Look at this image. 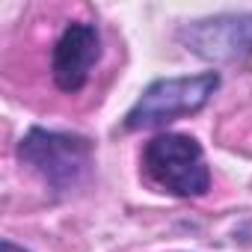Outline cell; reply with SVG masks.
I'll return each mask as SVG.
<instances>
[{
  "instance_id": "cell-4",
  "label": "cell",
  "mask_w": 252,
  "mask_h": 252,
  "mask_svg": "<svg viewBox=\"0 0 252 252\" xmlns=\"http://www.w3.org/2000/svg\"><path fill=\"white\" fill-rule=\"evenodd\" d=\"M178 42L187 54L222 65L252 57V12H222L196 18L178 27Z\"/></svg>"
},
{
  "instance_id": "cell-6",
  "label": "cell",
  "mask_w": 252,
  "mask_h": 252,
  "mask_svg": "<svg viewBox=\"0 0 252 252\" xmlns=\"http://www.w3.org/2000/svg\"><path fill=\"white\" fill-rule=\"evenodd\" d=\"M0 252H27V249L18 246V243H12L9 237H3V240H0Z\"/></svg>"
},
{
  "instance_id": "cell-3",
  "label": "cell",
  "mask_w": 252,
  "mask_h": 252,
  "mask_svg": "<svg viewBox=\"0 0 252 252\" xmlns=\"http://www.w3.org/2000/svg\"><path fill=\"white\" fill-rule=\"evenodd\" d=\"M143 172L146 178L178 199H199L211 190V166L205 160V149L190 134L160 131L143 146Z\"/></svg>"
},
{
  "instance_id": "cell-1",
  "label": "cell",
  "mask_w": 252,
  "mask_h": 252,
  "mask_svg": "<svg viewBox=\"0 0 252 252\" xmlns=\"http://www.w3.org/2000/svg\"><path fill=\"white\" fill-rule=\"evenodd\" d=\"M21 166H27L57 199L83 190L95 172V146L83 134L30 128L15 149Z\"/></svg>"
},
{
  "instance_id": "cell-2",
  "label": "cell",
  "mask_w": 252,
  "mask_h": 252,
  "mask_svg": "<svg viewBox=\"0 0 252 252\" xmlns=\"http://www.w3.org/2000/svg\"><path fill=\"white\" fill-rule=\"evenodd\" d=\"M222 77L217 68L199 71V74H178V77H158L152 80L134 107L125 113V131H158L166 125L196 116L208 107L214 92L220 89Z\"/></svg>"
},
{
  "instance_id": "cell-5",
  "label": "cell",
  "mask_w": 252,
  "mask_h": 252,
  "mask_svg": "<svg viewBox=\"0 0 252 252\" xmlns=\"http://www.w3.org/2000/svg\"><path fill=\"white\" fill-rule=\"evenodd\" d=\"M101 60V30L89 21H68L51 51V80L60 92H80Z\"/></svg>"
}]
</instances>
